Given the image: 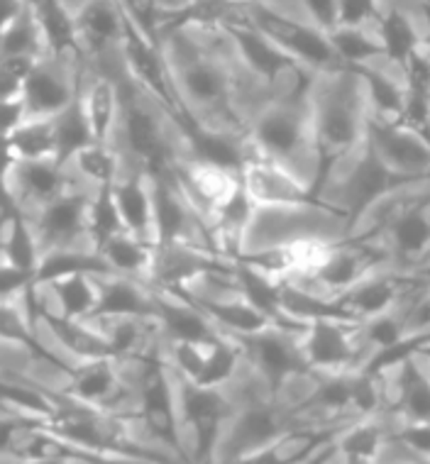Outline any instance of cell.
Instances as JSON below:
<instances>
[{
	"label": "cell",
	"instance_id": "obj_36",
	"mask_svg": "<svg viewBox=\"0 0 430 464\" xmlns=\"http://www.w3.org/2000/svg\"><path fill=\"white\" fill-rule=\"evenodd\" d=\"M54 140H56V161L69 164L76 152L93 142L91 128H88L86 115L81 111L79 98L73 101L66 111L54 115Z\"/></svg>",
	"mask_w": 430,
	"mask_h": 464
},
{
	"label": "cell",
	"instance_id": "obj_24",
	"mask_svg": "<svg viewBox=\"0 0 430 464\" xmlns=\"http://www.w3.org/2000/svg\"><path fill=\"white\" fill-rule=\"evenodd\" d=\"M105 318H157V301L150 284L120 274L98 276V304L88 321Z\"/></svg>",
	"mask_w": 430,
	"mask_h": 464
},
{
	"label": "cell",
	"instance_id": "obj_4",
	"mask_svg": "<svg viewBox=\"0 0 430 464\" xmlns=\"http://www.w3.org/2000/svg\"><path fill=\"white\" fill-rule=\"evenodd\" d=\"M249 142L267 154L269 160L279 161L281 167L294 171L303 184L316 191L320 177V157L313 118L306 101H267L249 121Z\"/></svg>",
	"mask_w": 430,
	"mask_h": 464
},
{
	"label": "cell",
	"instance_id": "obj_25",
	"mask_svg": "<svg viewBox=\"0 0 430 464\" xmlns=\"http://www.w3.org/2000/svg\"><path fill=\"white\" fill-rule=\"evenodd\" d=\"M154 301H157V323H160L161 337L164 340H191V343H213L220 335L213 321L206 313L196 308L179 291H164L154 288Z\"/></svg>",
	"mask_w": 430,
	"mask_h": 464
},
{
	"label": "cell",
	"instance_id": "obj_26",
	"mask_svg": "<svg viewBox=\"0 0 430 464\" xmlns=\"http://www.w3.org/2000/svg\"><path fill=\"white\" fill-rule=\"evenodd\" d=\"M33 294L37 304L62 318L88 321L98 304V276L73 274V276L56 279L44 286H33Z\"/></svg>",
	"mask_w": 430,
	"mask_h": 464
},
{
	"label": "cell",
	"instance_id": "obj_5",
	"mask_svg": "<svg viewBox=\"0 0 430 464\" xmlns=\"http://www.w3.org/2000/svg\"><path fill=\"white\" fill-rule=\"evenodd\" d=\"M347 235L350 218L320 203L318 198L296 206H255L239 255L269 247H291L301 242H337Z\"/></svg>",
	"mask_w": 430,
	"mask_h": 464
},
{
	"label": "cell",
	"instance_id": "obj_15",
	"mask_svg": "<svg viewBox=\"0 0 430 464\" xmlns=\"http://www.w3.org/2000/svg\"><path fill=\"white\" fill-rule=\"evenodd\" d=\"M366 142L384 169L398 181L430 179V140L398 122L366 121Z\"/></svg>",
	"mask_w": 430,
	"mask_h": 464
},
{
	"label": "cell",
	"instance_id": "obj_30",
	"mask_svg": "<svg viewBox=\"0 0 430 464\" xmlns=\"http://www.w3.org/2000/svg\"><path fill=\"white\" fill-rule=\"evenodd\" d=\"M73 274H91V276H108L112 274L105 265V259L96 249L76 247V249H56L42 255L40 266L34 272L33 286H44L56 279L73 276Z\"/></svg>",
	"mask_w": 430,
	"mask_h": 464
},
{
	"label": "cell",
	"instance_id": "obj_19",
	"mask_svg": "<svg viewBox=\"0 0 430 464\" xmlns=\"http://www.w3.org/2000/svg\"><path fill=\"white\" fill-rule=\"evenodd\" d=\"M303 333L288 328H269L255 333V335L235 337V340L242 347V354L249 367L262 376L269 389H274L291 372L308 369L301 354Z\"/></svg>",
	"mask_w": 430,
	"mask_h": 464
},
{
	"label": "cell",
	"instance_id": "obj_45",
	"mask_svg": "<svg viewBox=\"0 0 430 464\" xmlns=\"http://www.w3.org/2000/svg\"><path fill=\"white\" fill-rule=\"evenodd\" d=\"M249 3H255V5H262V8L277 10V13H284V15H298V5H296V0H249Z\"/></svg>",
	"mask_w": 430,
	"mask_h": 464
},
{
	"label": "cell",
	"instance_id": "obj_49",
	"mask_svg": "<svg viewBox=\"0 0 430 464\" xmlns=\"http://www.w3.org/2000/svg\"><path fill=\"white\" fill-rule=\"evenodd\" d=\"M20 464H62V459H34V462H20Z\"/></svg>",
	"mask_w": 430,
	"mask_h": 464
},
{
	"label": "cell",
	"instance_id": "obj_27",
	"mask_svg": "<svg viewBox=\"0 0 430 464\" xmlns=\"http://www.w3.org/2000/svg\"><path fill=\"white\" fill-rule=\"evenodd\" d=\"M34 20L40 24L42 37L47 44V56H64L83 62L76 40V23L73 13L66 8L64 0H27Z\"/></svg>",
	"mask_w": 430,
	"mask_h": 464
},
{
	"label": "cell",
	"instance_id": "obj_31",
	"mask_svg": "<svg viewBox=\"0 0 430 464\" xmlns=\"http://www.w3.org/2000/svg\"><path fill=\"white\" fill-rule=\"evenodd\" d=\"M151 242H144L128 230L112 235L111 240L98 247V255L103 256L105 265L112 274L130 276V279L147 281L151 266Z\"/></svg>",
	"mask_w": 430,
	"mask_h": 464
},
{
	"label": "cell",
	"instance_id": "obj_43",
	"mask_svg": "<svg viewBox=\"0 0 430 464\" xmlns=\"http://www.w3.org/2000/svg\"><path fill=\"white\" fill-rule=\"evenodd\" d=\"M425 328H430V291L414 305V311L408 313V335Z\"/></svg>",
	"mask_w": 430,
	"mask_h": 464
},
{
	"label": "cell",
	"instance_id": "obj_33",
	"mask_svg": "<svg viewBox=\"0 0 430 464\" xmlns=\"http://www.w3.org/2000/svg\"><path fill=\"white\" fill-rule=\"evenodd\" d=\"M327 40L333 44L335 54L347 69H362L369 62H375L384 54V44L379 33L365 30V27H343L337 24L333 33H327Z\"/></svg>",
	"mask_w": 430,
	"mask_h": 464
},
{
	"label": "cell",
	"instance_id": "obj_17",
	"mask_svg": "<svg viewBox=\"0 0 430 464\" xmlns=\"http://www.w3.org/2000/svg\"><path fill=\"white\" fill-rule=\"evenodd\" d=\"M154 191V242H186L218 252L203 218L183 198L174 179H151ZM220 255V252H218Z\"/></svg>",
	"mask_w": 430,
	"mask_h": 464
},
{
	"label": "cell",
	"instance_id": "obj_20",
	"mask_svg": "<svg viewBox=\"0 0 430 464\" xmlns=\"http://www.w3.org/2000/svg\"><path fill=\"white\" fill-rule=\"evenodd\" d=\"M118 59L105 69H93L83 64L79 83V103L86 115L93 142H115L120 122V89L115 79Z\"/></svg>",
	"mask_w": 430,
	"mask_h": 464
},
{
	"label": "cell",
	"instance_id": "obj_37",
	"mask_svg": "<svg viewBox=\"0 0 430 464\" xmlns=\"http://www.w3.org/2000/svg\"><path fill=\"white\" fill-rule=\"evenodd\" d=\"M0 259L17 266V269H24V272H37L42 259V249L37 237H34L33 225H30L24 213L17 216V220L13 223L8 235L0 240Z\"/></svg>",
	"mask_w": 430,
	"mask_h": 464
},
{
	"label": "cell",
	"instance_id": "obj_2",
	"mask_svg": "<svg viewBox=\"0 0 430 464\" xmlns=\"http://www.w3.org/2000/svg\"><path fill=\"white\" fill-rule=\"evenodd\" d=\"M115 79L120 89L118 150L150 179H174L176 161L191 152V132L144 93L122 64L115 66Z\"/></svg>",
	"mask_w": 430,
	"mask_h": 464
},
{
	"label": "cell",
	"instance_id": "obj_21",
	"mask_svg": "<svg viewBox=\"0 0 430 464\" xmlns=\"http://www.w3.org/2000/svg\"><path fill=\"white\" fill-rule=\"evenodd\" d=\"M5 179L24 216H33L34 210H40L42 206L69 191L73 184H79L69 167L56 160L15 161Z\"/></svg>",
	"mask_w": 430,
	"mask_h": 464
},
{
	"label": "cell",
	"instance_id": "obj_54",
	"mask_svg": "<svg viewBox=\"0 0 430 464\" xmlns=\"http://www.w3.org/2000/svg\"><path fill=\"white\" fill-rule=\"evenodd\" d=\"M0 464H3V462H0Z\"/></svg>",
	"mask_w": 430,
	"mask_h": 464
},
{
	"label": "cell",
	"instance_id": "obj_46",
	"mask_svg": "<svg viewBox=\"0 0 430 464\" xmlns=\"http://www.w3.org/2000/svg\"><path fill=\"white\" fill-rule=\"evenodd\" d=\"M335 464H376V462H372V459H362V457L340 455V452H337V457H335Z\"/></svg>",
	"mask_w": 430,
	"mask_h": 464
},
{
	"label": "cell",
	"instance_id": "obj_34",
	"mask_svg": "<svg viewBox=\"0 0 430 464\" xmlns=\"http://www.w3.org/2000/svg\"><path fill=\"white\" fill-rule=\"evenodd\" d=\"M242 364H245V354H242V347H239L238 340L220 333L215 337V343L210 344L206 367H203V372L193 384L206 386V389H223L238 376Z\"/></svg>",
	"mask_w": 430,
	"mask_h": 464
},
{
	"label": "cell",
	"instance_id": "obj_12",
	"mask_svg": "<svg viewBox=\"0 0 430 464\" xmlns=\"http://www.w3.org/2000/svg\"><path fill=\"white\" fill-rule=\"evenodd\" d=\"M91 188L73 184L59 198H54L33 216H27L33 225L34 237L40 242L42 255L56 249H93L88 240V206H91Z\"/></svg>",
	"mask_w": 430,
	"mask_h": 464
},
{
	"label": "cell",
	"instance_id": "obj_53",
	"mask_svg": "<svg viewBox=\"0 0 430 464\" xmlns=\"http://www.w3.org/2000/svg\"><path fill=\"white\" fill-rule=\"evenodd\" d=\"M428 265H430V259H428ZM428 265H425V266H428Z\"/></svg>",
	"mask_w": 430,
	"mask_h": 464
},
{
	"label": "cell",
	"instance_id": "obj_39",
	"mask_svg": "<svg viewBox=\"0 0 430 464\" xmlns=\"http://www.w3.org/2000/svg\"><path fill=\"white\" fill-rule=\"evenodd\" d=\"M389 3L384 0H340V15L337 24L343 27H365L379 33L382 13Z\"/></svg>",
	"mask_w": 430,
	"mask_h": 464
},
{
	"label": "cell",
	"instance_id": "obj_7",
	"mask_svg": "<svg viewBox=\"0 0 430 464\" xmlns=\"http://www.w3.org/2000/svg\"><path fill=\"white\" fill-rule=\"evenodd\" d=\"M391 255L382 237L376 235H347L337 240L327 249L323 265L313 274H296L291 276V284L311 291L316 296L335 301L343 296L345 291L357 286L366 276L389 269Z\"/></svg>",
	"mask_w": 430,
	"mask_h": 464
},
{
	"label": "cell",
	"instance_id": "obj_41",
	"mask_svg": "<svg viewBox=\"0 0 430 464\" xmlns=\"http://www.w3.org/2000/svg\"><path fill=\"white\" fill-rule=\"evenodd\" d=\"M34 274L0 259V301H20L33 288Z\"/></svg>",
	"mask_w": 430,
	"mask_h": 464
},
{
	"label": "cell",
	"instance_id": "obj_44",
	"mask_svg": "<svg viewBox=\"0 0 430 464\" xmlns=\"http://www.w3.org/2000/svg\"><path fill=\"white\" fill-rule=\"evenodd\" d=\"M27 8V0H0V33Z\"/></svg>",
	"mask_w": 430,
	"mask_h": 464
},
{
	"label": "cell",
	"instance_id": "obj_42",
	"mask_svg": "<svg viewBox=\"0 0 430 464\" xmlns=\"http://www.w3.org/2000/svg\"><path fill=\"white\" fill-rule=\"evenodd\" d=\"M200 0H154L157 5V27L167 20H174V17L189 13L191 8H196Z\"/></svg>",
	"mask_w": 430,
	"mask_h": 464
},
{
	"label": "cell",
	"instance_id": "obj_14",
	"mask_svg": "<svg viewBox=\"0 0 430 464\" xmlns=\"http://www.w3.org/2000/svg\"><path fill=\"white\" fill-rule=\"evenodd\" d=\"M239 184L255 206H296L316 200L311 186L303 184L294 171L281 167L279 161L259 152L249 140L242 142Z\"/></svg>",
	"mask_w": 430,
	"mask_h": 464
},
{
	"label": "cell",
	"instance_id": "obj_6",
	"mask_svg": "<svg viewBox=\"0 0 430 464\" xmlns=\"http://www.w3.org/2000/svg\"><path fill=\"white\" fill-rule=\"evenodd\" d=\"M401 184L396 177H391L384 164L376 160L372 147L365 140L343 157L330 161L320 171L318 184H316V198L326 203L330 208L340 210L350 218L352 223L375 203L382 193L391 186Z\"/></svg>",
	"mask_w": 430,
	"mask_h": 464
},
{
	"label": "cell",
	"instance_id": "obj_28",
	"mask_svg": "<svg viewBox=\"0 0 430 464\" xmlns=\"http://www.w3.org/2000/svg\"><path fill=\"white\" fill-rule=\"evenodd\" d=\"M193 305L206 313L208 318L213 321L215 328L220 330V333H225V335L248 337V335H255V333H262V330L284 328V325H279L274 318H269L267 313L259 311L255 304H249L248 298L242 296V294H239V296L225 298V301H210V304H193ZM298 333H303V330H298Z\"/></svg>",
	"mask_w": 430,
	"mask_h": 464
},
{
	"label": "cell",
	"instance_id": "obj_29",
	"mask_svg": "<svg viewBox=\"0 0 430 464\" xmlns=\"http://www.w3.org/2000/svg\"><path fill=\"white\" fill-rule=\"evenodd\" d=\"M73 179L91 191L112 188L122 174L125 160L115 142H91L66 164Z\"/></svg>",
	"mask_w": 430,
	"mask_h": 464
},
{
	"label": "cell",
	"instance_id": "obj_47",
	"mask_svg": "<svg viewBox=\"0 0 430 464\" xmlns=\"http://www.w3.org/2000/svg\"><path fill=\"white\" fill-rule=\"evenodd\" d=\"M66 8L72 10V13H76L79 10V5H83V3H88V0H64Z\"/></svg>",
	"mask_w": 430,
	"mask_h": 464
},
{
	"label": "cell",
	"instance_id": "obj_51",
	"mask_svg": "<svg viewBox=\"0 0 430 464\" xmlns=\"http://www.w3.org/2000/svg\"><path fill=\"white\" fill-rule=\"evenodd\" d=\"M425 5H428V10H430V3H425Z\"/></svg>",
	"mask_w": 430,
	"mask_h": 464
},
{
	"label": "cell",
	"instance_id": "obj_13",
	"mask_svg": "<svg viewBox=\"0 0 430 464\" xmlns=\"http://www.w3.org/2000/svg\"><path fill=\"white\" fill-rule=\"evenodd\" d=\"M83 62L64 56H44L24 79L20 101L27 118H54L79 98Z\"/></svg>",
	"mask_w": 430,
	"mask_h": 464
},
{
	"label": "cell",
	"instance_id": "obj_8",
	"mask_svg": "<svg viewBox=\"0 0 430 464\" xmlns=\"http://www.w3.org/2000/svg\"><path fill=\"white\" fill-rule=\"evenodd\" d=\"M430 291V276L411 269H382L366 276L357 286L335 298L337 308L352 321H372L394 311H414V305Z\"/></svg>",
	"mask_w": 430,
	"mask_h": 464
},
{
	"label": "cell",
	"instance_id": "obj_38",
	"mask_svg": "<svg viewBox=\"0 0 430 464\" xmlns=\"http://www.w3.org/2000/svg\"><path fill=\"white\" fill-rule=\"evenodd\" d=\"M122 220H120L118 206L112 200L111 188L91 193V206H88V240L98 252V247L108 242L112 235L122 232Z\"/></svg>",
	"mask_w": 430,
	"mask_h": 464
},
{
	"label": "cell",
	"instance_id": "obj_35",
	"mask_svg": "<svg viewBox=\"0 0 430 464\" xmlns=\"http://www.w3.org/2000/svg\"><path fill=\"white\" fill-rule=\"evenodd\" d=\"M0 56H23L33 62H40L47 56V44L30 5L0 33Z\"/></svg>",
	"mask_w": 430,
	"mask_h": 464
},
{
	"label": "cell",
	"instance_id": "obj_11",
	"mask_svg": "<svg viewBox=\"0 0 430 464\" xmlns=\"http://www.w3.org/2000/svg\"><path fill=\"white\" fill-rule=\"evenodd\" d=\"M291 425H294V416L279 409L274 399L238 406L220 432L213 464H230L232 459L269 448Z\"/></svg>",
	"mask_w": 430,
	"mask_h": 464
},
{
	"label": "cell",
	"instance_id": "obj_32",
	"mask_svg": "<svg viewBox=\"0 0 430 464\" xmlns=\"http://www.w3.org/2000/svg\"><path fill=\"white\" fill-rule=\"evenodd\" d=\"M8 147L15 161L56 160L54 118H24L8 135Z\"/></svg>",
	"mask_w": 430,
	"mask_h": 464
},
{
	"label": "cell",
	"instance_id": "obj_52",
	"mask_svg": "<svg viewBox=\"0 0 430 464\" xmlns=\"http://www.w3.org/2000/svg\"><path fill=\"white\" fill-rule=\"evenodd\" d=\"M384 3H391V0H384Z\"/></svg>",
	"mask_w": 430,
	"mask_h": 464
},
{
	"label": "cell",
	"instance_id": "obj_40",
	"mask_svg": "<svg viewBox=\"0 0 430 464\" xmlns=\"http://www.w3.org/2000/svg\"><path fill=\"white\" fill-rule=\"evenodd\" d=\"M303 20H308L320 33H333L340 15V0H296Z\"/></svg>",
	"mask_w": 430,
	"mask_h": 464
},
{
	"label": "cell",
	"instance_id": "obj_22",
	"mask_svg": "<svg viewBox=\"0 0 430 464\" xmlns=\"http://www.w3.org/2000/svg\"><path fill=\"white\" fill-rule=\"evenodd\" d=\"M83 64L101 66L118 56L120 8L115 0H88L73 13Z\"/></svg>",
	"mask_w": 430,
	"mask_h": 464
},
{
	"label": "cell",
	"instance_id": "obj_9",
	"mask_svg": "<svg viewBox=\"0 0 430 464\" xmlns=\"http://www.w3.org/2000/svg\"><path fill=\"white\" fill-rule=\"evenodd\" d=\"M249 20H252V30L267 37L279 52H284L288 59H294L296 64H301L311 73L347 69L335 54L327 34L313 27L308 20L298 15H284L255 3H249Z\"/></svg>",
	"mask_w": 430,
	"mask_h": 464
},
{
	"label": "cell",
	"instance_id": "obj_16",
	"mask_svg": "<svg viewBox=\"0 0 430 464\" xmlns=\"http://www.w3.org/2000/svg\"><path fill=\"white\" fill-rule=\"evenodd\" d=\"M174 184L179 186L183 198L191 203L193 210L203 218V223L210 230V220L218 208L238 191L239 174L189 152L176 161Z\"/></svg>",
	"mask_w": 430,
	"mask_h": 464
},
{
	"label": "cell",
	"instance_id": "obj_48",
	"mask_svg": "<svg viewBox=\"0 0 430 464\" xmlns=\"http://www.w3.org/2000/svg\"><path fill=\"white\" fill-rule=\"evenodd\" d=\"M62 464H88V462H83V459H79V457H62Z\"/></svg>",
	"mask_w": 430,
	"mask_h": 464
},
{
	"label": "cell",
	"instance_id": "obj_3",
	"mask_svg": "<svg viewBox=\"0 0 430 464\" xmlns=\"http://www.w3.org/2000/svg\"><path fill=\"white\" fill-rule=\"evenodd\" d=\"M308 108L323 171L330 161L355 150L366 135L369 103L362 73L357 69L316 73L308 91Z\"/></svg>",
	"mask_w": 430,
	"mask_h": 464
},
{
	"label": "cell",
	"instance_id": "obj_18",
	"mask_svg": "<svg viewBox=\"0 0 430 464\" xmlns=\"http://www.w3.org/2000/svg\"><path fill=\"white\" fill-rule=\"evenodd\" d=\"M235 259L218 255L213 249L186 245V242H154L151 249V266L147 284L164 291H181L196 276L220 266L232 265Z\"/></svg>",
	"mask_w": 430,
	"mask_h": 464
},
{
	"label": "cell",
	"instance_id": "obj_50",
	"mask_svg": "<svg viewBox=\"0 0 430 464\" xmlns=\"http://www.w3.org/2000/svg\"><path fill=\"white\" fill-rule=\"evenodd\" d=\"M335 457H337V452H335ZM335 457H333V459H330V462H327V464H335Z\"/></svg>",
	"mask_w": 430,
	"mask_h": 464
},
{
	"label": "cell",
	"instance_id": "obj_1",
	"mask_svg": "<svg viewBox=\"0 0 430 464\" xmlns=\"http://www.w3.org/2000/svg\"><path fill=\"white\" fill-rule=\"evenodd\" d=\"M157 42L193 132L245 142L252 115L271 93L242 64L230 33L220 24L169 23L157 30Z\"/></svg>",
	"mask_w": 430,
	"mask_h": 464
},
{
	"label": "cell",
	"instance_id": "obj_23",
	"mask_svg": "<svg viewBox=\"0 0 430 464\" xmlns=\"http://www.w3.org/2000/svg\"><path fill=\"white\" fill-rule=\"evenodd\" d=\"M125 160V157H122ZM122 227L140 240L154 245V191L151 179L125 160L122 174L111 188Z\"/></svg>",
	"mask_w": 430,
	"mask_h": 464
},
{
	"label": "cell",
	"instance_id": "obj_10",
	"mask_svg": "<svg viewBox=\"0 0 430 464\" xmlns=\"http://www.w3.org/2000/svg\"><path fill=\"white\" fill-rule=\"evenodd\" d=\"M306 367L318 374H343L369 367L372 353L362 337V323L350 318H323L308 323L301 337Z\"/></svg>",
	"mask_w": 430,
	"mask_h": 464
}]
</instances>
